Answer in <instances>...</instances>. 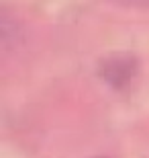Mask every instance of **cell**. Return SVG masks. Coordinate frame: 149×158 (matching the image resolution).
I'll return each instance as SVG.
<instances>
[{
    "mask_svg": "<svg viewBox=\"0 0 149 158\" xmlns=\"http://www.w3.org/2000/svg\"><path fill=\"white\" fill-rule=\"evenodd\" d=\"M100 76L106 84L115 88L127 86L139 72V60L133 53L120 52V53H110L108 58H104L100 62Z\"/></svg>",
    "mask_w": 149,
    "mask_h": 158,
    "instance_id": "obj_1",
    "label": "cell"
},
{
    "mask_svg": "<svg viewBox=\"0 0 149 158\" xmlns=\"http://www.w3.org/2000/svg\"><path fill=\"white\" fill-rule=\"evenodd\" d=\"M108 2L129 6V8H145V6H149V0H108Z\"/></svg>",
    "mask_w": 149,
    "mask_h": 158,
    "instance_id": "obj_2",
    "label": "cell"
},
{
    "mask_svg": "<svg viewBox=\"0 0 149 158\" xmlns=\"http://www.w3.org/2000/svg\"><path fill=\"white\" fill-rule=\"evenodd\" d=\"M98 158H106V156H98Z\"/></svg>",
    "mask_w": 149,
    "mask_h": 158,
    "instance_id": "obj_3",
    "label": "cell"
}]
</instances>
